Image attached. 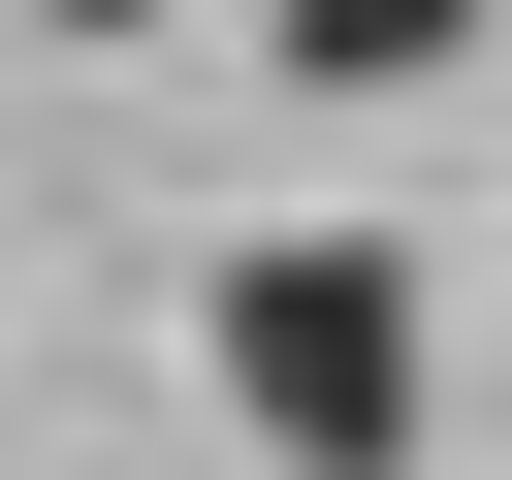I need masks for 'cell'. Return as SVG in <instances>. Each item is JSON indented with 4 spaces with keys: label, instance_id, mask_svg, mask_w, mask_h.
<instances>
[{
    "label": "cell",
    "instance_id": "cell-1",
    "mask_svg": "<svg viewBox=\"0 0 512 480\" xmlns=\"http://www.w3.org/2000/svg\"><path fill=\"white\" fill-rule=\"evenodd\" d=\"M224 416L288 480H416V256L384 224H256L224 256Z\"/></svg>",
    "mask_w": 512,
    "mask_h": 480
},
{
    "label": "cell",
    "instance_id": "cell-2",
    "mask_svg": "<svg viewBox=\"0 0 512 480\" xmlns=\"http://www.w3.org/2000/svg\"><path fill=\"white\" fill-rule=\"evenodd\" d=\"M256 32H288V64H320V96H416V64H448V32H480V0H256Z\"/></svg>",
    "mask_w": 512,
    "mask_h": 480
}]
</instances>
